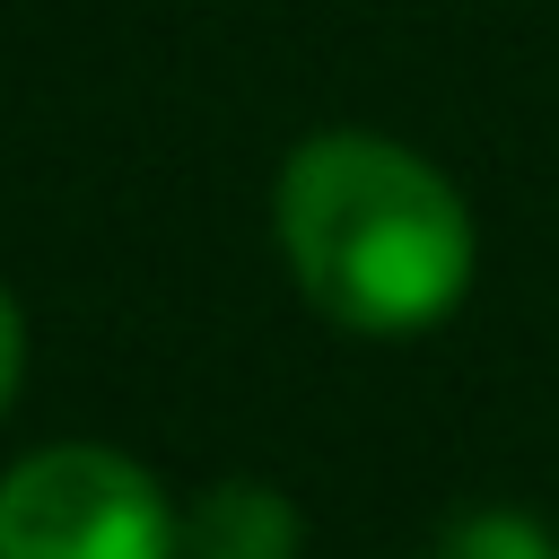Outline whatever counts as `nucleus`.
Here are the masks:
<instances>
[{"instance_id":"nucleus-1","label":"nucleus","mask_w":559,"mask_h":559,"mask_svg":"<svg viewBox=\"0 0 559 559\" xmlns=\"http://www.w3.org/2000/svg\"><path fill=\"white\" fill-rule=\"evenodd\" d=\"M280 245L341 332H428L472 288L463 192L376 131H323L280 166Z\"/></svg>"},{"instance_id":"nucleus-2","label":"nucleus","mask_w":559,"mask_h":559,"mask_svg":"<svg viewBox=\"0 0 559 559\" xmlns=\"http://www.w3.org/2000/svg\"><path fill=\"white\" fill-rule=\"evenodd\" d=\"M175 515L131 454L44 445L0 480V559H166Z\"/></svg>"},{"instance_id":"nucleus-3","label":"nucleus","mask_w":559,"mask_h":559,"mask_svg":"<svg viewBox=\"0 0 559 559\" xmlns=\"http://www.w3.org/2000/svg\"><path fill=\"white\" fill-rule=\"evenodd\" d=\"M175 542H183V559H288L297 550V507L262 480H218L183 507Z\"/></svg>"},{"instance_id":"nucleus-4","label":"nucleus","mask_w":559,"mask_h":559,"mask_svg":"<svg viewBox=\"0 0 559 559\" xmlns=\"http://www.w3.org/2000/svg\"><path fill=\"white\" fill-rule=\"evenodd\" d=\"M437 559H559L524 515H463L445 542H437Z\"/></svg>"},{"instance_id":"nucleus-5","label":"nucleus","mask_w":559,"mask_h":559,"mask_svg":"<svg viewBox=\"0 0 559 559\" xmlns=\"http://www.w3.org/2000/svg\"><path fill=\"white\" fill-rule=\"evenodd\" d=\"M17 376H26V323H17V297L0 288V411L17 402Z\"/></svg>"}]
</instances>
